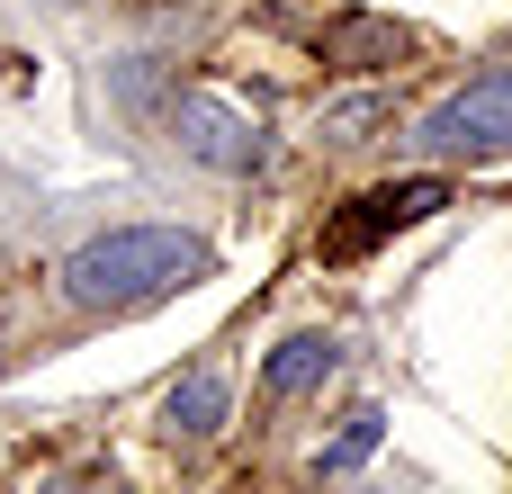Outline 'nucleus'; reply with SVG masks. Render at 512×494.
I'll return each instance as SVG.
<instances>
[{"mask_svg":"<svg viewBox=\"0 0 512 494\" xmlns=\"http://www.w3.org/2000/svg\"><path fill=\"white\" fill-rule=\"evenodd\" d=\"M198 279H216V243L180 234V225H117L63 261V297L81 315H135V306H162Z\"/></svg>","mask_w":512,"mask_h":494,"instance_id":"obj_1","label":"nucleus"},{"mask_svg":"<svg viewBox=\"0 0 512 494\" xmlns=\"http://www.w3.org/2000/svg\"><path fill=\"white\" fill-rule=\"evenodd\" d=\"M171 135H180V153L198 171H225V180H243V171L270 162V126L243 99H225V90H180L171 99Z\"/></svg>","mask_w":512,"mask_h":494,"instance_id":"obj_2","label":"nucleus"},{"mask_svg":"<svg viewBox=\"0 0 512 494\" xmlns=\"http://www.w3.org/2000/svg\"><path fill=\"white\" fill-rule=\"evenodd\" d=\"M414 144L432 162H459V153H512V63L504 72H477L468 90H450L441 108L414 117Z\"/></svg>","mask_w":512,"mask_h":494,"instance_id":"obj_3","label":"nucleus"},{"mask_svg":"<svg viewBox=\"0 0 512 494\" xmlns=\"http://www.w3.org/2000/svg\"><path fill=\"white\" fill-rule=\"evenodd\" d=\"M441 207H450V180H432V171H423V180H387V189H360L342 216H324V243H315V252H324V261H369L387 234H405V225H423V216H441Z\"/></svg>","mask_w":512,"mask_h":494,"instance_id":"obj_4","label":"nucleus"},{"mask_svg":"<svg viewBox=\"0 0 512 494\" xmlns=\"http://www.w3.org/2000/svg\"><path fill=\"white\" fill-rule=\"evenodd\" d=\"M396 54H414V36H405L396 18H378V9H342V18L324 27V63H342V72H378V63H396Z\"/></svg>","mask_w":512,"mask_h":494,"instance_id":"obj_5","label":"nucleus"},{"mask_svg":"<svg viewBox=\"0 0 512 494\" xmlns=\"http://www.w3.org/2000/svg\"><path fill=\"white\" fill-rule=\"evenodd\" d=\"M225 414H234L225 369H189V378H171V396H162V432H171V441H216Z\"/></svg>","mask_w":512,"mask_h":494,"instance_id":"obj_6","label":"nucleus"},{"mask_svg":"<svg viewBox=\"0 0 512 494\" xmlns=\"http://www.w3.org/2000/svg\"><path fill=\"white\" fill-rule=\"evenodd\" d=\"M333 369H342V342H333V333H288V342L261 360V396H315Z\"/></svg>","mask_w":512,"mask_h":494,"instance_id":"obj_7","label":"nucleus"},{"mask_svg":"<svg viewBox=\"0 0 512 494\" xmlns=\"http://www.w3.org/2000/svg\"><path fill=\"white\" fill-rule=\"evenodd\" d=\"M378 441H387V414H378V405H360V414L315 450V477H351V468H369V459H378Z\"/></svg>","mask_w":512,"mask_h":494,"instance_id":"obj_8","label":"nucleus"},{"mask_svg":"<svg viewBox=\"0 0 512 494\" xmlns=\"http://www.w3.org/2000/svg\"><path fill=\"white\" fill-rule=\"evenodd\" d=\"M369 126H387V99H378V90H351V99H333V108L315 117L324 144H369Z\"/></svg>","mask_w":512,"mask_h":494,"instance_id":"obj_9","label":"nucleus"}]
</instances>
